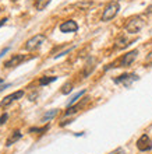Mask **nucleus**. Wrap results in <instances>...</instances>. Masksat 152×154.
Listing matches in <instances>:
<instances>
[{
  "instance_id": "nucleus-1",
  "label": "nucleus",
  "mask_w": 152,
  "mask_h": 154,
  "mask_svg": "<svg viewBox=\"0 0 152 154\" xmlns=\"http://www.w3.org/2000/svg\"><path fill=\"white\" fill-rule=\"evenodd\" d=\"M119 10H120V4L117 3V2L108 3V6L103 10V14H102V21H110L112 18H115L116 14L119 13Z\"/></svg>"
},
{
  "instance_id": "nucleus-2",
  "label": "nucleus",
  "mask_w": 152,
  "mask_h": 154,
  "mask_svg": "<svg viewBox=\"0 0 152 154\" xmlns=\"http://www.w3.org/2000/svg\"><path fill=\"white\" fill-rule=\"evenodd\" d=\"M144 24L145 23L141 17H133V18H130V20L127 21V24H126V31L130 34H137L142 29Z\"/></svg>"
},
{
  "instance_id": "nucleus-3",
  "label": "nucleus",
  "mask_w": 152,
  "mask_h": 154,
  "mask_svg": "<svg viewBox=\"0 0 152 154\" xmlns=\"http://www.w3.org/2000/svg\"><path fill=\"white\" fill-rule=\"evenodd\" d=\"M45 41H46V37H45L43 34H36L35 37L29 38V39L25 42L24 48H25V51H35V49L40 48L42 44H45Z\"/></svg>"
},
{
  "instance_id": "nucleus-4",
  "label": "nucleus",
  "mask_w": 152,
  "mask_h": 154,
  "mask_svg": "<svg viewBox=\"0 0 152 154\" xmlns=\"http://www.w3.org/2000/svg\"><path fill=\"white\" fill-rule=\"evenodd\" d=\"M138 80V76L134 73H126V74H121V76H119L117 79H115V83L116 84H123L124 87H130V85L134 83V81Z\"/></svg>"
},
{
  "instance_id": "nucleus-5",
  "label": "nucleus",
  "mask_w": 152,
  "mask_h": 154,
  "mask_svg": "<svg viewBox=\"0 0 152 154\" xmlns=\"http://www.w3.org/2000/svg\"><path fill=\"white\" fill-rule=\"evenodd\" d=\"M21 97H24V91H21V90L20 91H16V93L4 97L3 100H1V102H0V106H1V108H6V106H8L13 101H17V100H20Z\"/></svg>"
},
{
  "instance_id": "nucleus-6",
  "label": "nucleus",
  "mask_w": 152,
  "mask_h": 154,
  "mask_svg": "<svg viewBox=\"0 0 152 154\" xmlns=\"http://www.w3.org/2000/svg\"><path fill=\"white\" fill-rule=\"evenodd\" d=\"M137 147L140 151H148L152 149V143L147 134H142L138 140H137Z\"/></svg>"
},
{
  "instance_id": "nucleus-7",
  "label": "nucleus",
  "mask_w": 152,
  "mask_h": 154,
  "mask_svg": "<svg viewBox=\"0 0 152 154\" xmlns=\"http://www.w3.org/2000/svg\"><path fill=\"white\" fill-rule=\"evenodd\" d=\"M137 55H138V51L137 49H134V51H130L128 53H126L123 57L120 59V66H130L133 63V62L136 60V57H137Z\"/></svg>"
},
{
  "instance_id": "nucleus-8",
  "label": "nucleus",
  "mask_w": 152,
  "mask_h": 154,
  "mask_svg": "<svg viewBox=\"0 0 152 154\" xmlns=\"http://www.w3.org/2000/svg\"><path fill=\"white\" fill-rule=\"evenodd\" d=\"M24 60H25L24 55H13L8 60L4 62V67H7V69H10V67H16V66H18L21 62H24Z\"/></svg>"
},
{
  "instance_id": "nucleus-9",
  "label": "nucleus",
  "mask_w": 152,
  "mask_h": 154,
  "mask_svg": "<svg viewBox=\"0 0 152 154\" xmlns=\"http://www.w3.org/2000/svg\"><path fill=\"white\" fill-rule=\"evenodd\" d=\"M77 29H78V25H77L76 21L73 20H68V21H64L63 24H60V31L64 34L67 32H76Z\"/></svg>"
},
{
  "instance_id": "nucleus-10",
  "label": "nucleus",
  "mask_w": 152,
  "mask_h": 154,
  "mask_svg": "<svg viewBox=\"0 0 152 154\" xmlns=\"http://www.w3.org/2000/svg\"><path fill=\"white\" fill-rule=\"evenodd\" d=\"M21 137H22V134H21L20 130H14L11 136L7 139V142H6V146H11V144H14L16 142H18Z\"/></svg>"
},
{
  "instance_id": "nucleus-11",
  "label": "nucleus",
  "mask_w": 152,
  "mask_h": 154,
  "mask_svg": "<svg viewBox=\"0 0 152 154\" xmlns=\"http://www.w3.org/2000/svg\"><path fill=\"white\" fill-rule=\"evenodd\" d=\"M127 45H130V44H128V39L124 37V35L117 37V39L115 41V46H116L117 49H123V48H126Z\"/></svg>"
},
{
  "instance_id": "nucleus-12",
  "label": "nucleus",
  "mask_w": 152,
  "mask_h": 154,
  "mask_svg": "<svg viewBox=\"0 0 152 154\" xmlns=\"http://www.w3.org/2000/svg\"><path fill=\"white\" fill-rule=\"evenodd\" d=\"M50 2L52 0H35V8L38 11H42V10H45V8L48 7Z\"/></svg>"
},
{
  "instance_id": "nucleus-13",
  "label": "nucleus",
  "mask_w": 152,
  "mask_h": 154,
  "mask_svg": "<svg viewBox=\"0 0 152 154\" xmlns=\"http://www.w3.org/2000/svg\"><path fill=\"white\" fill-rule=\"evenodd\" d=\"M57 112H59V109H52V111H49V112H46L43 116L40 118V122H49L50 119H53V118L56 116Z\"/></svg>"
},
{
  "instance_id": "nucleus-14",
  "label": "nucleus",
  "mask_w": 152,
  "mask_h": 154,
  "mask_svg": "<svg viewBox=\"0 0 152 154\" xmlns=\"http://www.w3.org/2000/svg\"><path fill=\"white\" fill-rule=\"evenodd\" d=\"M57 77L56 76H50V77H40L39 79V85H48L50 84V83H53V81H56Z\"/></svg>"
},
{
  "instance_id": "nucleus-15",
  "label": "nucleus",
  "mask_w": 152,
  "mask_h": 154,
  "mask_svg": "<svg viewBox=\"0 0 152 154\" xmlns=\"http://www.w3.org/2000/svg\"><path fill=\"white\" fill-rule=\"evenodd\" d=\"M78 109H80V105H71V106H68V108H67V111L64 112V115H66V116L73 115V114H76Z\"/></svg>"
},
{
  "instance_id": "nucleus-16",
  "label": "nucleus",
  "mask_w": 152,
  "mask_h": 154,
  "mask_svg": "<svg viewBox=\"0 0 152 154\" xmlns=\"http://www.w3.org/2000/svg\"><path fill=\"white\" fill-rule=\"evenodd\" d=\"M84 94H85V90H82V91H80V93H77L76 95H74V97H73L71 100H70V101H68V105L71 106L73 104H74V102H76V101H77V100H78V98H80V97H82V95H84Z\"/></svg>"
},
{
  "instance_id": "nucleus-17",
  "label": "nucleus",
  "mask_w": 152,
  "mask_h": 154,
  "mask_svg": "<svg viewBox=\"0 0 152 154\" xmlns=\"http://www.w3.org/2000/svg\"><path fill=\"white\" fill-rule=\"evenodd\" d=\"M71 90H73V84H71V83H66V84L61 87V93H63V94H68Z\"/></svg>"
},
{
  "instance_id": "nucleus-18",
  "label": "nucleus",
  "mask_w": 152,
  "mask_h": 154,
  "mask_svg": "<svg viewBox=\"0 0 152 154\" xmlns=\"http://www.w3.org/2000/svg\"><path fill=\"white\" fill-rule=\"evenodd\" d=\"M48 129H49V126H43V128H40V129H38V128H31V129H29V133H32V132H38V133H42V132H46Z\"/></svg>"
},
{
  "instance_id": "nucleus-19",
  "label": "nucleus",
  "mask_w": 152,
  "mask_h": 154,
  "mask_svg": "<svg viewBox=\"0 0 152 154\" xmlns=\"http://www.w3.org/2000/svg\"><path fill=\"white\" fill-rule=\"evenodd\" d=\"M7 119H8V115L7 114L1 115V116H0V126L3 125V123H6V122H7Z\"/></svg>"
},
{
  "instance_id": "nucleus-20",
  "label": "nucleus",
  "mask_w": 152,
  "mask_h": 154,
  "mask_svg": "<svg viewBox=\"0 0 152 154\" xmlns=\"http://www.w3.org/2000/svg\"><path fill=\"white\" fill-rule=\"evenodd\" d=\"M6 21H7V18H3V20L0 21V27H1V25H4V24H6Z\"/></svg>"
},
{
  "instance_id": "nucleus-21",
  "label": "nucleus",
  "mask_w": 152,
  "mask_h": 154,
  "mask_svg": "<svg viewBox=\"0 0 152 154\" xmlns=\"http://www.w3.org/2000/svg\"><path fill=\"white\" fill-rule=\"evenodd\" d=\"M13 2H17V0H13Z\"/></svg>"
}]
</instances>
